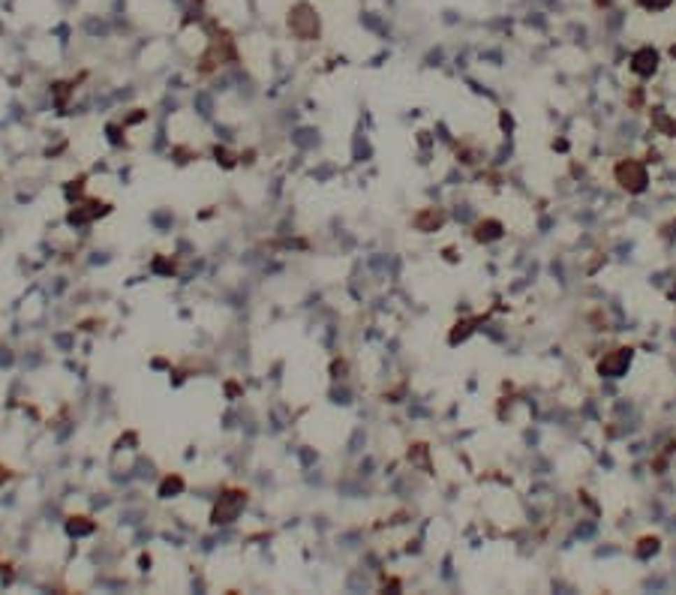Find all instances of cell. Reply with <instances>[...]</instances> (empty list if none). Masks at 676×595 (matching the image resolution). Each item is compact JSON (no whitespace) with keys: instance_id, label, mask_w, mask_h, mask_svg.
<instances>
[{"instance_id":"obj_1","label":"cell","mask_w":676,"mask_h":595,"mask_svg":"<svg viewBox=\"0 0 676 595\" xmlns=\"http://www.w3.org/2000/svg\"><path fill=\"white\" fill-rule=\"evenodd\" d=\"M613 175H617V184L625 189V193H643L647 184H649L647 166L638 163V159H622Z\"/></svg>"},{"instance_id":"obj_2","label":"cell","mask_w":676,"mask_h":595,"mask_svg":"<svg viewBox=\"0 0 676 595\" xmlns=\"http://www.w3.org/2000/svg\"><path fill=\"white\" fill-rule=\"evenodd\" d=\"M631 358H634V352L628 346L613 349V352H607V355L598 361V373H601V376H607V379H619V376H625V370H628Z\"/></svg>"},{"instance_id":"obj_3","label":"cell","mask_w":676,"mask_h":595,"mask_svg":"<svg viewBox=\"0 0 676 595\" xmlns=\"http://www.w3.org/2000/svg\"><path fill=\"white\" fill-rule=\"evenodd\" d=\"M655 69H659V52L655 48H640V52H634V57H631V73L634 76H640V78H649Z\"/></svg>"},{"instance_id":"obj_4","label":"cell","mask_w":676,"mask_h":595,"mask_svg":"<svg viewBox=\"0 0 676 595\" xmlns=\"http://www.w3.org/2000/svg\"><path fill=\"white\" fill-rule=\"evenodd\" d=\"M638 544H640V547H638V557H652V553H659V550H661V541L655 538V536H652V538H649V536H647V538H640Z\"/></svg>"},{"instance_id":"obj_5","label":"cell","mask_w":676,"mask_h":595,"mask_svg":"<svg viewBox=\"0 0 676 595\" xmlns=\"http://www.w3.org/2000/svg\"><path fill=\"white\" fill-rule=\"evenodd\" d=\"M673 3V0H640L643 9H652V13H659V9H668Z\"/></svg>"}]
</instances>
